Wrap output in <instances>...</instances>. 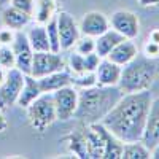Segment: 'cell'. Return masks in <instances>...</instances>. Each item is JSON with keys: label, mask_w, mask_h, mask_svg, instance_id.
I'll return each instance as SVG.
<instances>
[{"label": "cell", "mask_w": 159, "mask_h": 159, "mask_svg": "<svg viewBox=\"0 0 159 159\" xmlns=\"http://www.w3.org/2000/svg\"><path fill=\"white\" fill-rule=\"evenodd\" d=\"M78 27H80V34L81 35L96 38L102 35L105 30L110 29V21L100 11H88L81 18V21H80Z\"/></svg>", "instance_id": "11"}, {"label": "cell", "mask_w": 159, "mask_h": 159, "mask_svg": "<svg viewBox=\"0 0 159 159\" xmlns=\"http://www.w3.org/2000/svg\"><path fill=\"white\" fill-rule=\"evenodd\" d=\"M46 27V34H48V42H49V51L52 52H61V40H59V30H57V22H56V16L51 21H48L45 24Z\"/></svg>", "instance_id": "25"}, {"label": "cell", "mask_w": 159, "mask_h": 159, "mask_svg": "<svg viewBox=\"0 0 159 159\" xmlns=\"http://www.w3.org/2000/svg\"><path fill=\"white\" fill-rule=\"evenodd\" d=\"M123 157L124 159H148L151 151L142 142H129L123 145Z\"/></svg>", "instance_id": "24"}, {"label": "cell", "mask_w": 159, "mask_h": 159, "mask_svg": "<svg viewBox=\"0 0 159 159\" xmlns=\"http://www.w3.org/2000/svg\"><path fill=\"white\" fill-rule=\"evenodd\" d=\"M40 94H42V89H40L38 80L32 75H24V84H22V89L19 92L16 103L22 108H27Z\"/></svg>", "instance_id": "17"}, {"label": "cell", "mask_w": 159, "mask_h": 159, "mask_svg": "<svg viewBox=\"0 0 159 159\" xmlns=\"http://www.w3.org/2000/svg\"><path fill=\"white\" fill-rule=\"evenodd\" d=\"M56 22H57V30H59V40H61V49L69 51L75 46L76 40L81 37L80 27L76 19L67 11H61L56 15Z\"/></svg>", "instance_id": "9"}, {"label": "cell", "mask_w": 159, "mask_h": 159, "mask_svg": "<svg viewBox=\"0 0 159 159\" xmlns=\"http://www.w3.org/2000/svg\"><path fill=\"white\" fill-rule=\"evenodd\" d=\"M108 21H110V27L118 34H121L124 38L135 40L140 34V21L135 13L132 11L118 10L111 15V18H108Z\"/></svg>", "instance_id": "8"}, {"label": "cell", "mask_w": 159, "mask_h": 159, "mask_svg": "<svg viewBox=\"0 0 159 159\" xmlns=\"http://www.w3.org/2000/svg\"><path fill=\"white\" fill-rule=\"evenodd\" d=\"M145 56L151 57V59L157 57L159 56V43L151 42V40H150V42L147 43V46H145Z\"/></svg>", "instance_id": "33"}, {"label": "cell", "mask_w": 159, "mask_h": 159, "mask_svg": "<svg viewBox=\"0 0 159 159\" xmlns=\"http://www.w3.org/2000/svg\"><path fill=\"white\" fill-rule=\"evenodd\" d=\"M124 96L118 86H91L78 91V107L75 116L83 124L100 123L116 102Z\"/></svg>", "instance_id": "2"}, {"label": "cell", "mask_w": 159, "mask_h": 159, "mask_svg": "<svg viewBox=\"0 0 159 159\" xmlns=\"http://www.w3.org/2000/svg\"><path fill=\"white\" fill-rule=\"evenodd\" d=\"M150 151L159 145V97L151 100L150 111L147 118V126H145L143 135L140 140Z\"/></svg>", "instance_id": "12"}, {"label": "cell", "mask_w": 159, "mask_h": 159, "mask_svg": "<svg viewBox=\"0 0 159 159\" xmlns=\"http://www.w3.org/2000/svg\"><path fill=\"white\" fill-rule=\"evenodd\" d=\"M75 51L80 52V54H89V52H94L96 51V38H92V37H86V35H81L78 40H76V43H75Z\"/></svg>", "instance_id": "27"}, {"label": "cell", "mask_w": 159, "mask_h": 159, "mask_svg": "<svg viewBox=\"0 0 159 159\" xmlns=\"http://www.w3.org/2000/svg\"><path fill=\"white\" fill-rule=\"evenodd\" d=\"M30 18L29 15H25L24 11L15 8V7H7L3 11H2V22L7 27L13 29V30H22L25 25H29L30 22Z\"/></svg>", "instance_id": "18"}, {"label": "cell", "mask_w": 159, "mask_h": 159, "mask_svg": "<svg viewBox=\"0 0 159 159\" xmlns=\"http://www.w3.org/2000/svg\"><path fill=\"white\" fill-rule=\"evenodd\" d=\"M5 78H7V69L0 67V84H2V83L5 81Z\"/></svg>", "instance_id": "37"}, {"label": "cell", "mask_w": 159, "mask_h": 159, "mask_svg": "<svg viewBox=\"0 0 159 159\" xmlns=\"http://www.w3.org/2000/svg\"><path fill=\"white\" fill-rule=\"evenodd\" d=\"M24 84V73L16 67L7 70L5 81L0 84V108L5 110L15 105Z\"/></svg>", "instance_id": "7"}, {"label": "cell", "mask_w": 159, "mask_h": 159, "mask_svg": "<svg viewBox=\"0 0 159 159\" xmlns=\"http://www.w3.org/2000/svg\"><path fill=\"white\" fill-rule=\"evenodd\" d=\"M15 65H16V59L11 45H0V67L8 70L13 69Z\"/></svg>", "instance_id": "26"}, {"label": "cell", "mask_w": 159, "mask_h": 159, "mask_svg": "<svg viewBox=\"0 0 159 159\" xmlns=\"http://www.w3.org/2000/svg\"><path fill=\"white\" fill-rule=\"evenodd\" d=\"M151 100L153 96L150 89L124 94L100 123L123 143L140 142Z\"/></svg>", "instance_id": "1"}, {"label": "cell", "mask_w": 159, "mask_h": 159, "mask_svg": "<svg viewBox=\"0 0 159 159\" xmlns=\"http://www.w3.org/2000/svg\"><path fill=\"white\" fill-rule=\"evenodd\" d=\"M72 84L78 86V88H91V86H96V75L94 72H86L81 75H72Z\"/></svg>", "instance_id": "28"}, {"label": "cell", "mask_w": 159, "mask_h": 159, "mask_svg": "<svg viewBox=\"0 0 159 159\" xmlns=\"http://www.w3.org/2000/svg\"><path fill=\"white\" fill-rule=\"evenodd\" d=\"M150 40H151V42H156V43H159V30H154V32L151 34Z\"/></svg>", "instance_id": "38"}, {"label": "cell", "mask_w": 159, "mask_h": 159, "mask_svg": "<svg viewBox=\"0 0 159 159\" xmlns=\"http://www.w3.org/2000/svg\"><path fill=\"white\" fill-rule=\"evenodd\" d=\"M7 127H8V121H7V118H5L2 108H0V132H5Z\"/></svg>", "instance_id": "34"}, {"label": "cell", "mask_w": 159, "mask_h": 159, "mask_svg": "<svg viewBox=\"0 0 159 159\" xmlns=\"http://www.w3.org/2000/svg\"><path fill=\"white\" fill-rule=\"evenodd\" d=\"M100 56L97 52H89V54H84V72H94L97 69V65L100 62Z\"/></svg>", "instance_id": "31"}, {"label": "cell", "mask_w": 159, "mask_h": 159, "mask_svg": "<svg viewBox=\"0 0 159 159\" xmlns=\"http://www.w3.org/2000/svg\"><path fill=\"white\" fill-rule=\"evenodd\" d=\"M92 126L97 129V132L100 134V137L103 140V145H105L103 159H119V157H123V145L124 143L121 140H118L102 123H92Z\"/></svg>", "instance_id": "15"}, {"label": "cell", "mask_w": 159, "mask_h": 159, "mask_svg": "<svg viewBox=\"0 0 159 159\" xmlns=\"http://www.w3.org/2000/svg\"><path fill=\"white\" fill-rule=\"evenodd\" d=\"M10 5L21 10V11H24L25 15L32 16L34 15V8H35V0H10Z\"/></svg>", "instance_id": "30"}, {"label": "cell", "mask_w": 159, "mask_h": 159, "mask_svg": "<svg viewBox=\"0 0 159 159\" xmlns=\"http://www.w3.org/2000/svg\"><path fill=\"white\" fill-rule=\"evenodd\" d=\"M86 150H88V157L103 159L105 145L100 134L92 124H86Z\"/></svg>", "instance_id": "19"}, {"label": "cell", "mask_w": 159, "mask_h": 159, "mask_svg": "<svg viewBox=\"0 0 159 159\" xmlns=\"http://www.w3.org/2000/svg\"><path fill=\"white\" fill-rule=\"evenodd\" d=\"M15 35H16V30L5 25L3 29H0V45H11L13 40H15Z\"/></svg>", "instance_id": "32"}, {"label": "cell", "mask_w": 159, "mask_h": 159, "mask_svg": "<svg viewBox=\"0 0 159 159\" xmlns=\"http://www.w3.org/2000/svg\"><path fill=\"white\" fill-rule=\"evenodd\" d=\"M142 7H150V5H159V0H139Z\"/></svg>", "instance_id": "35"}, {"label": "cell", "mask_w": 159, "mask_h": 159, "mask_svg": "<svg viewBox=\"0 0 159 159\" xmlns=\"http://www.w3.org/2000/svg\"><path fill=\"white\" fill-rule=\"evenodd\" d=\"M124 37L121 34H118L116 30H113L111 27L108 30H105L102 35L96 37V52L100 57H107L108 52L119 43L123 42Z\"/></svg>", "instance_id": "20"}, {"label": "cell", "mask_w": 159, "mask_h": 159, "mask_svg": "<svg viewBox=\"0 0 159 159\" xmlns=\"http://www.w3.org/2000/svg\"><path fill=\"white\" fill-rule=\"evenodd\" d=\"M13 52H15V59H16V65L15 67L18 70H21L24 75H30V69H32V57H34V49L27 40V35L22 30H16L15 40L11 43Z\"/></svg>", "instance_id": "10"}, {"label": "cell", "mask_w": 159, "mask_h": 159, "mask_svg": "<svg viewBox=\"0 0 159 159\" xmlns=\"http://www.w3.org/2000/svg\"><path fill=\"white\" fill-rule=\"evenodd\" d=\"M139 54V48L137 45L134 43V40H129V38H124L123 42H119L110 52L107 59H110L111 62L121 65L124 67L126 64H129L132 59H135Z\"/></svg>", "instance_id": "14"}, {"label": "cell", "mask_w": 159, "mask_h": 159, "mask_svg": "<svg viewBox=\"0 0 159 159\" xmlns=\"http://www.w3.org/2000/svg\"><path fill=\"white\" fill-rule=\"evenodd\" d=\"M65 70V61L61 52L52 51H34L30 75L35 78H42L49 73Z\"/></svg>", "instance_id": "5"}, {"label": "cell", "mask_w": 159, "mask_h": 159, "mask_svg": "<svg viewBox=\"0 0 159 159\" xmlns=\"http://www.w3.org/2000/svg\"><path fill=\"white\" fill-rule=\"evenodd\" d=\"M94 75L99 86H118L121 76V65L111 62L107 57H102L97 69L94 70Z\"/></svg>", "instance_id": "13"}, {"label": "cell", "mask_w": 159, "mask_h": 159, "mask_svg": "<svg viewBox=\"0 0 159 159\" xmlns=\"http://www.w3.org/2000/svg\"><path fill=\"white\" fill-rule=\"evenodd\" d=\"M27 113H29L30 126L37 132H45L57 119L54 102H52V94L42 92L27 107Z\"/></svg>", "instance_id": "4"}, {"label": "cell", "mask_w": 159, "mask_h": 159, "mask_svg": "<svg viewBox=\"0 0 159 159\" xmlns=\"http://www.w3.org/2000/svg\"><path fill=\"white\" fill-rule=\"evenodd\" d=\"M52 94V102H54L56 116L61 121H69L75 116L76 107H78V91L73 84L64 86Z\"/></svg>", "instance_id": "6"}, {"label": "cell", "mask_w": 159, "mask_h": 159, "mask_svg": "<svg viewBox=\"0 0 159 159\" xmlns=\"http://www.w3.org/2000/svg\"><path fill=\"white\" fill-rule=\"evenodd\" d=\"M35 22L46 24L56 16V0H35L34 15Z\"/></svg>", "instance_id": "23"}, {"label": "cell", "mask_w": 159, "mask_h": 159, "mask_svg": "<svg viewBox=\"0 0 159 159\" xmlns=\"http://www.w3.org/2000/svg\"><path fill=\"white\" fill-rule=\"evenodd\" d=\"M151 157L153 159H159V145H156V147L151 150Z\"/></svg>", "instance_id": "36"}, {"label": "cell", "mask_w": 159, "mask_h": 159, "mask_svg": "<svg viewBox=\"0 0 159 159\" xmlns=\"http://www.w3.org/2000/svg\"><path fill=\"white\" fill-rule=\"evenodd\" d=\"M25 35H27V40L34 51H49V42H48V34H46L45 24L35 22V24L29 25Z\"/></svg>", "instance_id": "21"}, {"label": "cell", "mask_w": 159, "mask_h": 159, "mask_svg": "<svg viewBox=\"0 0 159 159\" xmlns=\"http://www.w3.org/2000/svg\"><path fill=\"white\" fill-rule=\"evenodd\" d=\"M69 148L70 151L78 156V157H88V150H86V124L73 130L67 137Z\"/></svg>", "instance_id": "22"}, {"label": "cell", "mask_w": 159, "mask_h": 159, "mask_svg": "<svg viewBox=\"0 0 159 159\" xmlns=\"http://www.w3.org/2000/svg\"><path fill=\"white\" fill-rule=\"evenodd\" d=\"M38 80V84H40V89L42 92H54L64 86H69L72 84V75L65 70H61V72H54V73H49L46 76H42V78H37Z\"/></svg>", "instance_id": "16"}, {"label": "cell", "mask_w": 159, "mask_h": 159, "mask_svg": "<svg viewBox=\"0 0 159 159\" xmlns=\"http://www.w3.org/2000/svg\"><path fill=\"white\" fill-rule=\"evenodd\" d=\"M69 69L73 75H81L86 73L84 72V56L80 54V52H72L69 56Z\"/></svg>", "instance_id": "29"}, {"label": "cell", "mask_w": 159, "mask_h": 159, "mask_svg": "<svg viewBox=\"0 0 159 159\" xmlns=\"http://www.w3.org/2000/svg\"><path fill=\"white\" fill-rule=\"evenodd\" d=\"M159 73L157 64L147 56H139L132 59L129 64L121 67V76H119L118 88L124 94L129 92H139V91H147L153 86Z\"/></svg>", "instance_id": "3"}]
</instances>
